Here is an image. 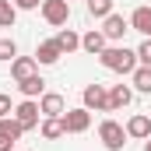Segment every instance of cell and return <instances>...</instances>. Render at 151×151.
Instances as JSON below:
<instances>
[{
	"instance_id": "cell-22",
	"label": "cell",
	"mask_w": 151,
	"mask_h": 151,
	"mask_svg": "<svg viewBox=\"0 0 151 151\" xmlns=\"http://www.w3.org/2000/svg\"><path fill=\"white\" fill-rule=\"evenodd\" d=\"M14 56H18L14 39H0V60H14Z\"/></svg>"
},
{
	"instance_id": "cell-17",
	"label": "cell",
	"mask_w": 151,
	"mask_h": 151,
	"mask_svg": "<svg viewBox=\"0 0 151 151\" xmlns=\"http://www.w3.org/2000/svg\"><path fill=\"white\" fill-rule=\"evenodd\" d=\"M18 88H21V95H25V99H42V95H46V81H42L39 74L18 81Z\"/></svg>"
},
{
	"instance_id": "cell-2",
	"label": "cell",
	"mask_w": 151,
	"mask_h": 151,
	"mask_svg": "<svg viewBox=\"0 0 151 151\" xmlns=\"http://www.w3.org/2000/svg\"><path fill=\"white\" fill-rule=\"evenodd\" d=\"M99 141H102L106 151H123V144H127V127L116 123V119H102L99 123Z\"/></svg>"
},
{
	"instance_id": "cell-13",
	"label": "cell",
	"mask_w": 151,
	"mask_h": 151,
	"mask_svg": "<svg viewBox=\"0 0 151 151\" xmlns=\"http://www.w3.org/2000/svg\"><path fill=\"white\" fill-rule=\"evenodd\" d=\"M134 102V88H127V84H113L109 88V109H127Z\"/></svg>"
},
{
	"instance_id": "cell-6",
	"label": "cell",
	"mask_w": 151,
	"mask_h": 151,
	"mask_svg": "<svg viewBox=\"0 0 151 151\" xmlns=\"http://www.w3.org/2000/svg\"><path fill=\"white\" fill-rule=\"evenodd\" d=\"M60 119H63V130H67V134H84V130L91 127V109H84V106H81V109H67Z\"/></svg>"
},
{
	"instance_id": "cell-15",
	"label": "cell",
	"mask_w": 151,
	"mask_h": 151,
	"mask_svg": "<svg viewBox=\"0 0 151 151\" xmlns=\"http://www.w3.org/2000/svg\"><path fill=\"white\" fill-rule=\"evenodd\" d=\"M39 134H42L46 141H56V137H63L67 130H63V119H60V116H42V123H39Z\"/></svg>"
},
{
	"instance_id": "cell-7",
	"label": "cell",
	"mask_w": 151,
	"mask_h": 151,
	"mask_svg": "<svg viewBox=\"0 0 151 151\" xmlns=\"http://www.w3.org/2000/svg\"><path fill=\"white\" fill-rule=\"evenodd\" d=\"M21 134H25L21 123H18L14 116H4V119H0V151H14V141H18Z\"/></svg>"
},
{
	"instance_id": "cell-10",
	"label": "cell",
	"mask_w": 151,
	"mask_h": 151,
	"mask_svg": "<svg viewBox=\"0 0 151 151\" xmlns=\"http://www.w3.org/2000/svg\"><path fill=\"white\" fill-rule=\"evenodd\" d=\"M60 56H63V49L56 46V39H46V42H39V49H35V63L49 67V63H56Z\"/></svg>"
},
{
	"instance_id": "cell-14",
	"label": "cell",
	"mask_w": 151,
	"mask_h": 151,
	"mask_svg": "<svg viewBox=\"0 0 151 151\" xmlns=\"http://www.w3.org/2000/svg\"><path fill=\"white\" fill-rule=\"evenodd\" d=\"M130 28L141 32L144 39H151V7H137V11L130 14Z\"/></svg>"
},
{
	"instance_id": "cell-18",
	"label": "cell",
	"mask_w": 151,
	"mask_h": 151,
	"mask_svg": "<svg viewBox=\"0 0 151 151\" xmlns=\"http://www.w3.org/2000/svg\"><path fill=\"white\" fill-rule=\"evenodd\" d=\"M56 46H60L63 53H74V49H81V35L70 32V28H60V32H56Z\"/></svg>"
},
{
	"instance_id": "cell-5",
	"label": "cell",
	"mask_w": 151,
	"mask_h": 151,
	"mask_svg": "<svg viewBox=\"0 0 151 151\" xmlns=\"http://www.w3.org/2000/svg\"><path fill=\"white\" fill-rule=\"evenodd\" d=\"M39 116H42V109H39V102H35V99H25V102L14 109V119L21 123V130H35L39 123H42Z\"/></svg>"
},
{
	"instance_id": "cell-12",
	"label": "cell",
	"mask_w": 151,
	"mask_h": 151,
	"mask_svg": "<svg viewBox=\"0 0 151 151\" xmlns=\"http://www.w3.org/2000/svg\"><path fill=\"white\" fill-rule=\"evenodd\" d=\"M127 137H137V141H148L151 137V119L148 116H130V119H127Z\"/></svg>"
},
{
	"instance_id": "cell-8",
	"label": "cell",
	"mask_w": 151,
	"mask_h": 151,
	"mask_svg": "<svg viewBox=\"0 0 151 151\" xmlns=\"http://www.w3.org/2000/svg\"><path fill=\"white\" fill-rule=\"evenodd\" d=\"M127 28H130V21H127L123 14H109V18L102 21V35L109 39V42H119V39H123V32H127Z\"/></svg>"
},
{
	"instance_id": "cell-11",
	"label": "cell",
	"mask_w": 151,
	"mask_h": 151,
	"mask_svg": "<svg viewBox=\"0 0 151 151\" xmlns=\"http://www.w3.org/2000/svg\"><path fill=\"white\" fill-rule=\"evenodd\" d=\"M39 109H42V116H63L67 113L63 95H56V91H46V95L39 99Z\"/></svg>"
},
{
	"instance_id": "cell-9",
	"label": "cell",
	"mask_w": 151,
	"mask_h": 151,
	"mask_svg": "<svg viewBox=\"0 0 151 151\" xmlns=\"http://www.w3.org/2000/svg\"><path fill=\"white\" fill-rule=\"evenodd\" d=\"M32 74H39L35 56H14L11 60V77L14 81H25V77H32Z\"/></svg>"
},
{
	"instance_id": "cell-4",
	"label": "cell",
	"mask_w": 151,
	"mask_h": 151,
	"mask_svg": "<svg viewBox=\"0 0 151 151\" xmlns=\"http://www.w3.org/2000/svg\"><path fill=\"white\" fill-rule=\"evenodd\" d=\"M81 99H84V109H95V113H113V109H109V88H106V84H88Z\"/></svg>"
},
{
	"instance_id": "cell-24",
	"label": "cell",
	"mask_w": 151,
	"mask_h": 151,
	"mask_svg": "<svg viewBox=\"0 0 151 151\" xmlns=\"http://www.w3.org/2000/svg\"><path fill=\"white\" fill-rule=\"evenodd\" d=\"M14 7L18 11H35V7H42V0H14Z\"/></svg>"
},
{
	"instance_id": "cell-16",
	"label": "cell",
	"mask_w": 151,
	"mask_h": 151,
	"mask_svg": "<svg viewBox=\"0 0 151 151\" xmlns=\"http://www.w3.org/2000/svg\"><path fill=\"white\" fill-rule=\"evenodd\" d=\"M106 42H109V39L102 35V28H99V32L91 28L88 35H81V49H84V53H91V56H99V53L106 49Z\"/></svg>"
},
{
	"instance_id": "cell-25",
	"label": "cell",
	"mask_w": 151,
	"mask_h": 151,
	"mask_svg": "<svg viewBox=\"0 0 151 151\" xmlns=\"http://www.w3.org/2000/svg\"><path fill=\"white\" fill-rule=\"evenodd\" d=\"M11 113H14V109H11V95H0V119L11 116Z\"/></svg>"
},
{
	"instance_id": "cell-1",
	"label": "cell",
	"mask_w": 151,
	"mask_h": 151,
	"mask_svg": "<svg viewBox=\"0 0 151 151\" xmlns=\"http://www.w3.org/2000/svg\"><path fill=\"white\" fill-rule=\"evenodd\" d=\"M99 60L113 74H134L137 70V49H127V46H106L99 53Z\"/></svg>"
},
{
	"instance_id": "cell-21",
	"label": "cell",
	"mask_w": 151,
	"mask_h": 151,
	"mask_svg": "<svg viewBox=\"0 0 151 151\" xmlns=\"http://www.w3.org/2000/svg\"><path fill=\"white\" fill-rule=\"evenodd\" d=\"M88 14H91V18H102V21H106V18L113 14V0H88Z\"/></svg>"
},
{
	"instance_id": "cell-26",
	"label": "cell",
	"mask_w": 151,
	"mask_h": 151,
	"mask_svg": "<svg viewBox=\"0 0 151 151\" xmlns=\"http://www.w3.org/2000/svg\"><path fill=\"white\" fill-rule=\"evenodd\" d=\"M144 151H151V137H148V141H144Z\"/></svg>"
},
{
	"instance_id": "cell-20",
	"label": "cell",
	"mask_w": 151,
	"mask_h": 151,
	"mask_svg": "<svg viewBox=\"0 0 151 151\" xmlns=\"http://www.w3.org/2000/svg\"><path fill=\"white\" fill-rule=\"evenodd\" d=\"M14 21H18L14 0H0V28H14Z\"/></svg>"
},
{
	"instance_id": "cell-23",
	"label": "cell",
	"mask_w": 151,
	"mask_h": 151,
	"mask_svg": "<svg viewBox=\"0 0 151 151\" xmlns=\"http://www.w3.org/2000/svg\"><path fill=\"white\" fill-rule=\"evenodd\" d=\"M137 63H144V67H151V39H144V42L137 46Z\"/></svg>"
},
{
	"instance_id": "cell-3",
	"label": "cell",
	"mask_w": 151,
	"mask_h": 151,
	"mask_svg": "<svg viewBox=\"0 0 151 151\" xmlns=\"http://www.w3.org/2000/svg\"><path fill=\"white\" fill-rule=\"evenodd\" d=\"M42 18H46V25H53V28L67 25V18H70V0H42Z\"/></svg>"
},
{
	"instance_id": "cell-19",
	"label": "cell",
	"mask_w": 151,
	"mask_h": 151,
	"mask_svg": "<svg viewBox=\"0 0 151 151\" xmlns=\"http://www.w3.org/2000/svg\"><path fill=\"white\" fill-rule=\"evenodd\" d=\"M134 88L137 91H144V95H151V67H144V63H137V70H134Z\"/></svg>"
}]
</instances>
